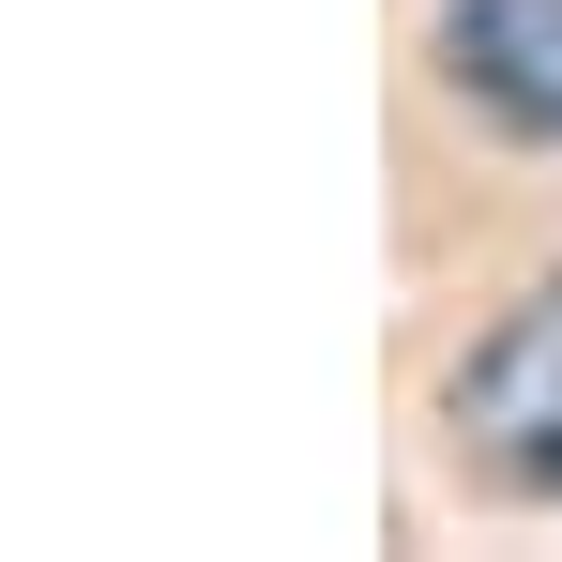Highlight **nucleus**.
<instances>
[{
  "label": "nucleus",
  "mask_w": 562,
  "mask_h": 562,
  "mask_svg": "<svg viewBox=\"0 0 562 562\" xmlns=\"http://www.w3.org/2000/svg\"><path fill=\"white\" fill-rule=\"evenodd\" d=\"M441 77L471 122L562 153V0H441Z\"/></svg>",
  "instance_id": "nucleus-2"
},
{
  "label": "nucleus",
  "mask_w": 562,
  "mask_h": 562,
  "mask_svg": "<svg viewBox=\"0 0 562 562\" xmlns=\"http://www.w3.org/2000/svg\"><path fill=\"white\" fill-rule=\"evenodd\" d=\"M441 426H457V457L486 471V486L562 502V274H548V289H517V304H502V319L457 350Z\"/></svg>",
  "instance_id": "nucleus-1"
}]
</instances>
